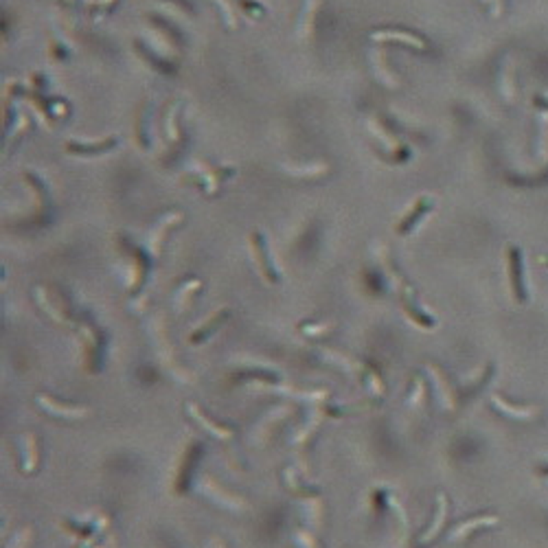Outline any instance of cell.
<instances>
[{"label": "cell", "instance_id": "cell-3", "mask_svg": "<svg viewBox=\"0 0 548 548\" xmlns=\"http://www.w3.org/2000/svg\"><path fill=\"white\" fill-rule=\"evenodd\" d=\"M540 261L544 263V266H548V252H544V255H540Z\"/></svg>", "mask_w": 548, "mask_h": 548}, {"label": "cell", "instance_id": "cell-1", "mask_svg": "<svg viewBox=\"0 0 548 548\" xmlns=\"http://www.w3.org/2000/svg\"><path fill=\"white\" fill-rule=\"evenodd\" d=\"M509 281H511L516 300L526 303L529 294H526V281H524V261H522V250L518 246H509Z\"/></svg>", "mask_w": 548, "mask_h": 548}, {"label": "cell", "instance_id": "cell-2", "mask_svg": "<svg viewBox=\"0 0 548 548\" xmlns=\"http://www.w3.org/2000/svg\"><path fill=\"white\" fill-rule=\"evenodd\" d=\"M533 104H535L537 108H542V110H548V99L542 97V95H535V97H533Z\"/></svg>", "mask_w": 548, "mask_h": 548}, {"label": "cell", "instance_id": "cell-4", "mask_svg": "<svg viewBox=\"0 0 548 548\" xmlns=\"http://www.w3.org/2000/svg\"><path fill=\"white\" fill-rule=\"evenodd\" d=\"M537 472H540V474H544V476H548V468H540Z\"/></svg>", "mask_w": 548, "mask_h": 548}]
</instances>
